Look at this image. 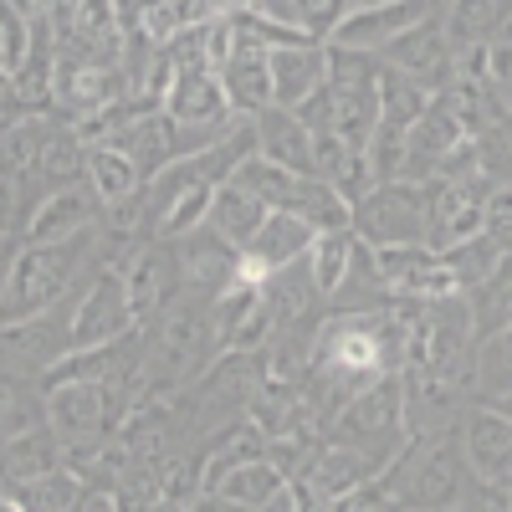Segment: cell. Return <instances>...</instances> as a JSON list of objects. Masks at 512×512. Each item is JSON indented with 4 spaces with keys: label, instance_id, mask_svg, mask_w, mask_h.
<instances>
[{
    "label": "cell",
    "instance_id": "6da1fadb",
    "mask_svg": "<svg viewBox=\"0 0 512 512\" xmlns=\"http://www.w3.org/2000/svg\"><path fill=\"white\" fill-rule=\"evenodd\" d=\"M384 492H390L395 512H451L472 492V466L461 456L456 431H431L410 436V446L379 472Z\"/></svg>",
    "mask_w": 512,
    "mask_h": 512
},
{
    "label": "cell",
    "instance_id": "7a4b0ae2",
    "mask_svg": "<svg viewBox=\"0 0 512 512\" xmlns=\"http://www.w3.org/2000/svg\"><path fill=\"white\" fill-rule=\"evenodd\" d=\"M216 359H221V338H216L210 303H175L159 323L144 328L139 400H149V395H180L185 384H195Z\"/></svg>",
    "mask_w": 512,
    "mask_h": 512
},
{
    "label": "cell",
    "instance_id": "3957f363",
    "mask_svg": "<svg viewBox=\"0 0 512 512\" xmlns=\"http://www.w3.org/2000/svg\"><path fill=\"white\" fill-rule=\"evenodd\" d=\"M88 246H93V231L77 236V241H21L11 277L0 287V328L31 323L41 313H52L57 303H67L77 292Z\"/></svg>",
    "mask_w": 512,
    "mask_h": 512
},
{
    "label": "cell",
    "instance_id": "277c9868",
    "mask_svg": "<svg viewBox=\"0 0 512 512\" xmlns=\"http://www.w3.org/2000/svg\"><path fill=\"white\" fill-rule=\"evenodd\" d=\"M328 441H349V446H359V451H369L374 461L390 466V461L410 446L400 374H390V379L369 384V390H359L344 410L328 420Z\"/></svg>",
    "mask_w": 512,
    "mask_h": 512
},
{
    "label": "cell",
    "instance_id": "5b68a950",
    "mask_svg": "<svg viewBox=\"0 0 512 512\" xmlns=\"http://www.w3.org/2000/svg\"><path fill=\"white\" fill-rule=\"evenodd\" d=\"M354 236L369 251L420 246L431 236V190L415 180H379L354 200Z\"/></svg>",
    "mask_w": 512,
    "mask_h": 512
},
{
    "label": "cell",
    "instance_id": "8992f818",
    "mask_svg": "<svg viewBox=\"0 0 512 512\" xmlns=\"http://www.w3.org/2000/svg\"><path fill=\"white\" fill-rule=\"evenodd\" d=\"M41 395H47V425L62 436V446L118 436L123 415L139 405L128 390H118V384H82V379L41 384Z\"/></svg>",
    "mask_w": 512,
    "mask_h": 512
},
{
    "label": "cell",
    "instance_id": "52a82bcc",
    "mask_svg": "<svg viewBox=\"0 0 512 512\" xmlns=\"http://www.w3.org/2000/svg\"><path fill=\"white\" fill-rule=\"evenodd\" d=\"M123 251H108V262L77 287V303H72V349H98L113 344V338L134 333V308H128V287H123Z\"/></svg>",
    "mask_w": 512,
    "mask_h": 512
},
{
    "label": "cell",
    "instance_id": "ba28073f",
    "mask_svg": "<svg viewBox=\"0 0 512 512\" xmlns=\"http://www.w3.org/2000/svg\"><path fill=\"white\" fill-rule=\"evenodd\" d=\"M123 287H128V308H134V323L149 328L159 323L169 308L180 303L185 292V272L175 241H134L123 251Z\"/></svg>",
    "mask_w": 512,
    "mask_h": 512
},
{
    "label": "cell",
    "instance_id": "9c48e42d",
    "mask_svg": "<svg viewBox=\"0 0 512 512\" xmlns=\"http://www.w3.org/2000/svg\"><path fill=\"white\" fill-rule=\"evenodd\" d=\"M472 139L461 108L451 103V93H436L431 108H425L410 128H405V175L400 180H415V185H431L441 175V164Z\"/></svg>",
    "mask_w": 512,
    "mask_h": 512
},
{
    "label": "cell",
    "instance_id": "30bf717a",
    "mask_svg": "<svg viewBox=\"0 0 512 512\" xmlns=\"http://www.w3.org/2000/svg\"><path fill=\"white\" fill-rule=\"evenodd\" d=\"M210 318H216L221 354H256L277 338V308L267 287L231 282L221 297H210Z\"/></svg>",
    "mask_w": 512,
    "mask_h": 512
},
{
    "label": "cell",
    "instance_id": "8fae6325",
    "mask_svg": "<svg viewBox=\"0 0 512 512\" xmlns=\"http://www.w3.org/2000/svg\"><path fill=\"white\" fill-rule=\"evenodd\" d=\"M374 272H379V287L400 297V303H431V297H446L456 292V277L446 267V256L436 246H384L374 251Z\"/></svg>",
    "mask_w": 512,
    "mask_h": 512
},
{
    "label": "cell",
    "instance_id": "7c38bea8",
    "mask_svg": "<svg viewBox=\"0 0 512 512\" xmlns=\"http://www.w3.org/2000/svg\"><path fill=\"white\" fill-rule=\"evenodd\" d=\"M431 236L425 246H456L466 236L482 231V210H487V195H492V180L487 175H466V180H431Z\"/></svg>",
    "mask_w": 512,
    "mask_h": 512
},
{
    "label": "cell",
    "instance_id": "4fadbf2b",
    "mask_svg": "<svg viewBox=\"0 0 512 512\" xmlns=\"http://www.w3.org/2000/svg\"><path fill=\"white\" fill-rule=\"evenodd\" d=\"M461 456L482 487H507L512 477V420L497 405H477L461 415Z\"/></svg>",
    "mask_w": 512,
    "mask_h": 512
},
{
    "label": "cell",
    "instance_id": "5bb4252c",
    "mask_svg": "<svg viewBox=\"0 0 512 512\" xmlns=\"http://www.w3.org/2000/svg\"><path fill=\"white\" fill-rule=\"evenodd\" d=\"M441 11V0H395V6H374V11H349L344 21H338V31L328 36V47H344V52H384L400 31L431 21Z\"/></svg>",
    "mask_w": 512,
    "mask_h": 512
},
{
    "label": "cell",
    "instance_id": "9a60e30c",
    "mask_svg": "<svg viewBox=\"0 0 512 512\" xmlns=\"http://www.w3.org/2000/svg\"><path fill=\"white\" fill-rule=\"evenodd\" d=\"M379 57L390 62V67H400V72H410L415 82H425L431 93H441L446 82L456 77V47H451V36H446V21H441V16H431V21H420V26L400 31Z\"/></svg>",
    "mask_w": 512,
    "mask_h": 512
},
{
    "label": "cell",
    "instance_id": "2e32d148",
    "mask_svg": "<svg viewBox=\"0 0 512 512\" xmlns=\"http://www.w3.org/2000/svg\"><path fill=\"white\" fill-rule=\"evenodd\" d=\"M461 384L456 374L441 369H405L400 374V390H405V425L410 436H431V431H451L456 415H461Z\"/></svg>",
    "mask_w": 512,
    "mask_h": 512
},
{
    "label": "cell",
    "instance_id": "e0dca14e",
    "mask_svg": "<svg viewBox=\"0 0 512 512\" xmlns=\"http://www.w3.org/2000/svg\"><path fill=\"white\" fill-rule=\"evenodd\" d=\"M93 221H98V195L88 190V180H82V185H67V190L41 195V200L26 210L21 236H26V241H77V236L93 231Z\"/></svg>",
    "mask_w": 512,
    "mask_h": 512
},
{
    "label": "cell",
    "instance_id": "ac0fdd59",
    "mask_svg": "<svg viewBox=\"0 0 512 512\" xmlns=\"http://www.w3.org/2000/svg\"><path fill=\"white\" fill-rule=\"evenodd\" d=\"M159 113L169 123H226V118H241L226 103V88H221L216 67L175 72V77H169V88H164V98H159Z\"/></svg>",
    "mask_w": 512,
    "mask_h": 512
},
{
    "label": "cell",
    "instance_id": "d6986e66",
    "mask_svg": "<svg viewBox=\"0 0 512 512\" xmlns=\"http://www.w3.org/2000/svg\"><path fill=\"white\" fill-rule=\"evenodd\" d=\"M267 62H272V108H287V113H297L328 82L323 41H292V47H277Z\"/></svg>",
    "mask_w": 512,
    "mask_h": 512
},
{
    "label": "cell",
    "instance_id": "ffe728a7",
    "mask_svg": "<svg viewBox=\"0 0 512 512\" xmlns=\"http://www.w3.org/2000/svg\"><path fill=\"white\" fill-rule=\"evenodd\" d=\"M267 57H272V52L256 47V41H231V57L216 67L231 113L262 118V113L272 108V62H267Z\"/></svg>",
    "mask_w": 512,
    "mask_h": 512
},
{
    "label": "cell",
    "instance_id": "44dd1931",
    "mask_svg": "<svg viewBox=\"0 0 512 512\" xmlns=\"http://www.w3.org/2000/svg\"><path fill=\"white\" fill-rule=\"evenodd\" d=\"M175 256H180V272H185V287L190 292H210V297H221L231 282H236V262H241V251L216 236L210 226L190 231L175 241Z\"/></svg>",
    "mask_w": 512,
    "mask_h": 512
},
{
    "label": "cell",
    "instance_id": "7402d4cb",
    "mask_svg": "<svg viewBox=\"0 0 512 512\" xmlns=\"http://www.w3.org/2000/svg\"><path fill=\"white\" fill-rule=\"evenodd\" d=\"M379 472H384V461H374L369 451H359V446H349V441H328V436H323L303 482H313L323 497H344V492L374 482Z\"/></svg>",
    "mask_w": 512,
    "mask_h": 512
},
{
    "label": "cell",
    "instance_id": "603a6c76",
    "mask_svg": "<svg viewBox=\"0 0 512 512\" xmlns=\"http://www.w3.org/2000/svg\"><path fill=\"white\" fill-rule=\"evenodd\" d=\"M52 139V118L47 113H16L11 123H0V175L21 185H36L41 154Z\"/></svg>",
    "mask_w": 512,
    "mask_h": 512
},
{
    "label": "cell",
    "instance_id": "cb8c5ba5",
    "mask_svg": "<svg viewBox=\"0 0 512 512\" xmlns=\"http://www.w3.org/2000/svg\"><path fill=\"white\" fill-rule=\"evenodd\" d=\"M256 154L292 169V175H313V134L287 108H267L256 118Z\"/></svg>",
    "mask_w": 512,
    "mask_h": 512
},
{
    "label": "cell",
    "instance_id": "d4e9b609",
    "mask_svg": "<svg viewBox=\"0 0 512 512\" xmlns=\"http://www.w3.org/2000/svg\"><path fill=\"white\" fill-rule=\"evenodd\" d=\"M272 216V205L267 200H256L236 175L216 190V200H210V216H205V226L216 231V236H226L236 251H246L251 241H256V231H262V221Z\"/></svg>",
    "mask_w": 512,
    "mask_h": 512
},
{
    "label": "cell",
    "instance_id": "484cf974",
    "mask_svg": "<svg viewBox=\"0 0 512 512\" xmlns=\"http://www.w3.org/2000/svg\"><path fill=\"white\" fill-rule=\"evenodd\" d=\"M62 461V436L52 431V425H31V431L11 436L6 446H0V482H31L41 472H57Z\"/></svg>",
    "mask_w": 512,
    "mask_h": 512
},
{
    "label": "cell",
    "instance_id": "4316f807",
    "mask_svg": "<svg viewBox=\"0 0 512 512\" xmlns=\"http://www.w3.org/2000/svg\"><path fill=\"white\" fill-rule=\"evenodd\" d=\"M466 313H472V333L477 344L512 328V256H502V267L492 277H482L477 287H466Z\"/></svg>",
    "mask_w": 512,
    "mask_h": 512
},
{
    "label": "cell",
    "instance_id": "83f0119b",
    "mask_svg": "<svg viewBox=\"0 0 512 512\" xmlns=\"http://www.w3.org/2000/svg\"><path fill=\"white\" fill-rule=\"evenodd\" d=\"M246 6H256L277 26L297 31L303 41H328L338 31V21L349 16V0H246Z\"/></svg>",
    "mask_w": 512,
    "mask_h": 512
},
{
    "label": "cell",
    "instance_id": "f1b7e54d",
    "mask_svg": "<svg viewBox=\"0 0 512 512\" xmlns=\"http://www.w3.org/2000/svg\"><path fill=\"white\" fill-rule=\"evenodd\" d=\"M359 262V236L354 231H318L313 251H308V277L318 287V297H338Z\"/></svg>",
    "mask_w": 512,
    "mask_h": 512
},
{
    "label": "cell",
    "instance_id": "f546056e",
    "mask_svg": "<svg viewBox=\"0 0 512 512\" xmlns=\"http://www.w3.org/2000/svg\"><path fill=\"white\" fill-rule=\"evenodd\" d=\"M374 93H379V123H395V128H410L425 108H431V88L415 82L410 72L379 62V77H374Z\"/></svg>",
    "mask_w": 512,
    "mask_h": 512
},
{
    "label": "cell",
    "instance_id": "4dcf8cb0",
    "mask_svg": "<svg viewBox=\"0 0 512 512\" xmlns=\"http://www.w3.org/2000/svg\"><path fill=\"white\" fill-rule=\"evenodd\" d=\"M31 425H47V395L31 390L26 374H16L11 364H0V446Z\"/></svg>",
    "mask_w": 512,
    "mask_h": 512
},
{
    "label": "cell",
    "instance_id": "1f68e13d",
    "mask_svg": "<svg viewBox=\"0 0 512 512\" xmlns=\"http://www.w3.org/2000/svg\"><path fill=\"white\" fill-rule=\"evenodd\" d=\"M82 180H88V190L98 195V205H113L123 195L144 190V175L134 169V159L118 154L113 144H88V175Z\"/></svg>",
    "mask_w": 512,
    "mask_h": 512
},
{
    "label": "cell",
    "instance_id": "d6a6232c",
    "mask_svg": "<svg viewBox=\"0 0 512 512\" xmlns=\"http://www.w3.org/2000/svg\"><path fill=\"white\" fill-rule=\"evenodd\" d=\"M6 492L16 497L21 512H77V502H82L88 487H82L67 466H57V472H41L31 482H11Z\"/></svg>",
    "mask_w": 512,
    "mask_h": 512
},
{
    "label": "cell",
    "instance_id": "836d02e7",
    "mask_svg": "<svg viewBox=\"0 0 512 512\" xmlns=\"http://www.w3.org/2000/svg\"><path fill=\"white\" fill-rule=\"evenodd\" d=\"M205 492H226V497H236L241 507H267L277 492H287V477L277 472V466L267 461V456H256V461H241V466H231V472L216 482V487H205Z\"/></svg>",
    "mask_w": 512,
    "mask_h": 512
},
{
    "label": "cell",
    "instance_id": "e575fe53",
    "mask_svg": "<svg viewBox=\"0 0 512 512\" xmlns=\"http://www.w3.org/2000/svg\"><path fill=\"white\" fill-rule=\"evenodd\" d=\"M164 466L154 456H128V466L113 482V507L118 512H149L154 502H164Z\"/></svg>",
    "mask_w": 512,
    "mask_h": 512
},
{
    "label": "cell",
    "instance_id": "d590c367",
    "mask_svg": "<svg viewBox=\"0 0 512 512\" xmlns=\"http://www.w3.org/2000/svg\"><path fill=\"white\" fill-rule=\"evenodd\" d=\"M441 256H446V267H451V277H456V292H466V287H477L482 277H492V272L502 267L507 251H502L487 231H477V236H466V241L446 246Z\"/></svg>",
    "mask_w": 512,
    "mask_h": 512
},
{
    "label": "cell",
    "instance_id": "8d00e7d4",
    "mask_svg": "<svg viewBox=\"0 0 512 512\" xmlns=\"http://www.w3.org/2000/svg\"><path fill=\"white\" fill-rule=\"evenodd\" d=\"M472 379L487 405L507 400L512 395V328L487 338V344H477V359H472Z\"/></svg>",
    "mask_w": 512,
    "mask_h": 512
},
{
    "label": "cell",
    "instance_id": "74e56055",
    "mask_svg": "<svg viewBox=\"0 0 512 512\" xmlns=\"http://www.w3.org/2000/svg\"><path fill=\"white\" fill-rule=\"evenodd\" d=\"M446 36H451V47H482V41L502 26V16H497V6L492 0H451L446 6Z\"/></svg>",
    "mask_w": 512,
    "mask_h": 512
},
{
    "label": "cell",
    "instance_id": "f35d334b",
    "mask_svg": "<svg viewBox=\"0 0 512 512\" xmlns=\"http://www.w3.org/2000/svg\"><path fill=\"white\" fill-rule=\"evenodd\" d=\"M364 159H369L374 185H379V180H400V175H405V128L374 123V134H369V144H364Z\"/></svg>",
    "mask_w": 512,
    "mask_h": 512
},
{
    "label": "cell",
    "instance_id": "ab89813d",
    "mask_svg": "<svg viewBox=\"0 0 512 512\" xmlns=\"http://www.w3.org/2000/svg\"><path fill=\"white\" fill-rule=\"evenodd\" d=\"M482 231L512 256V185H492L487 210H482Z\"/></svg>",
    "mask_w": 512,
    "mask_h": 512
},
{
    "label": "cell",
    "instance_id": "60d3db41",
    "mask_svg": "<svg viewBox=\"0 0 512 512\" xmlns=\"http://www.w3.org/2000/svg\"><path fill=\"white\" fill-rule=\"evenodd\" d=\"M328 512H395V502H390V492H384V482L374 477V482H364L344 497H328Z\"/></svg>",
    "mask_w": 512,
    "mask_h": 512
},
{
    "label": "cell",
    "instance_id": "b9f144b4",
    "mask_svg": "<svg viewBox=\"0 0 512 512\" xmlns=\"http://www.w3.org/2000/svg\"><path fill=\"white\" fill-rule=\"evenodd\" d=\"M456 512H512V502H507V492L502 487H472V492H466V502L456 507Z\"/></svg>",
    "mask_w": 512,
    "mask_h": 512
},
{
    "label": "cell",
    "instance_id": "7bdbcfd3",
    "mask_svg": "<svg viewBox=\"0 0 512 512\" xmlns=\"http://www.w3.org/2000/svg\"><path fill=\"white\" fill-rule=\"evenodd\" d=\"M16 216H21V190H16V180L0 175V236H11Z\"/></svg>",
    "mask_w": 512,
    "mask_h": 512
},
{
    "label": "cell",
    "instance_id": "ee69618b",
    "mask_svg": "<svg viewBox=\"0 0 512 512\" xmlns=\"http://www.w3.org/2000/svg\"><path fill=\"white\" fill-rule=\"evenodd\" d=\"M185 507H190V512H251V507H241V502L226 497V492H195ZM256 512H262V507H256Z\"/></svg>",
    "mask_w": 512,
    "mask_h": 512
},
{
    "label": "cell",
    "instance_id": "f6af8a7d",
    "mask_svg": "<svg viewBox=\"0 0 512 512\" xmlns=\"http://www.w3.org/2000/svg\"><path fill=\"white\" fill-rule=\"evenodd\" d=\"M21 113V98H16V82H11V72L0 67V123H11Z\"/></svg>",
    "mask_w": 512,
    "mask_h": 512
},
{
    "label": "cell",
    "instance_id": "bcb514c9",
    "mask_svg": "<svg viewBox=\"0 0 512 512\" xmlns=\"http://www.w3.org/2000/svg\"><path fill=\"white\" fill-rule=\"evenodd\" d=\"M77 512H118V507H113V492L88 487V492H82V502H77Z\"/></svg>",
    "mask_w": 512,
    "mask_h": 512
},
{
    "label": "cell",
    "instance_id": "7dc6e473",
    "mask_svg": "<svg viewBox=\"0 0 512 512\" xmlns=\"http://www.w3.org/2000/svg\"><path fill=\"white\" fill-rule=\"evenodd\" d=\"M149 512H190V507H185V502H175V497H164V502H154Z\"/></svg>",
    "mask_w": 512,
    "mask_h": 512
},
{
    "label": "cell",
    "instance_id": "c3c4849f",
    "mask_svg": "<svg viewBox=\"0 0 512 512\" xmlns=\"http://www.w3.org/2000/svg\"><path fill=\"white\" fill-rule=\"evenodd\" d=\"M374 6H395V0H349V11H374Z\"/></svg>",
    "mask_w": 512,
    "mask_h": 512
},
{
    "label": "cell",
    "instance_id": "681fc988",
    "mask_svg": "<svg viewBox=\"0 0 512 512\" xmlns=\"http://www.w3.org/2000/svg\"><path fill=\"white\" fill-rule=\"evenodd\" d=\"M0 512H21V507H16V497H11V492H0Z\"/></svg>",
    "mask_w": 512,
    "mask_h": 512
},
{
    "label": "cell",
    "instance_id": "f907efd6",
    "mask_svg": "<svg viewBox=\"0 0 512 512\" xmlns=\"http://www.w3.org/2000/svg\"><path fill=\"white\" fill-rule=\"evenodd\" d=\"M492 6H497V16H502V21L512 16V0H492Z\"/></svg>",
    "mask_w": 512,
    "mask_h": 512
},
{
    "label": "cell",
    "instance_id": "816d5d0a",
    "mask_svg": "<svg viewBox=\"0 0 512 512\" xmlns=\"http://www.w3.org/2000/svg\"><path fill=\"white\" fill-rule=\"evenodd\" d=\"M497 410H502V415L512 420V395H507V400H497Z\"/></svg>",
    "mask_w": 512,
    "mask_h": 512
},
{
    "label": "cell",
    "instance_id": "f5cc1de1",
    "mask_svg": "<svg viewBox=\"0 0 512 512\" xmlns=\"http://www.w3.org/2000/svg\"><path fill=\"white\" fill-rule=\"evenodd\" d=\"M502 492H507V502H512V477H507V487H502Z\"/></svg>",
    "mask_w": 512,
    "mask_h": 512
},
{
    "label": "cell",
    "instance_id": "db71d44e",
    "mask_svg": "<svg viewBox=\"0 0 512 512\" xmlns=\"http://www.w3.org/2000/svg\"><path fill=\"white\" fill-rule=\"evenodd\" d=\"M451 512H456V507H451Z\"/></svg>",
    "mask_w": 512,
    "mask_h": 512
}]
</instances>
